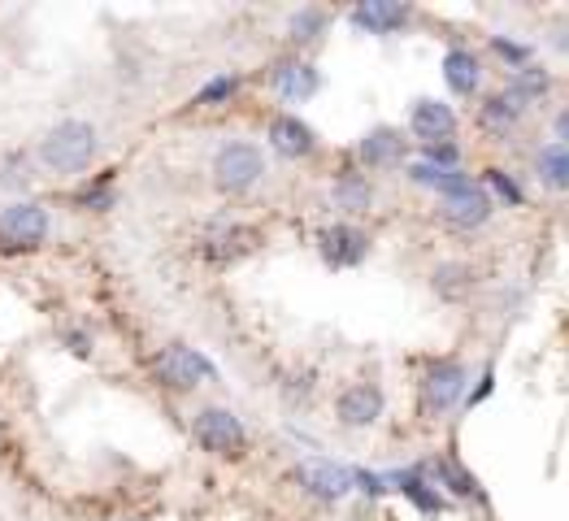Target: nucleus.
Listing matches in <instances>:
<instances>
[{
	"label": "nucleus",
	"mask_w": 569,
	"mask_h": 521,
	"mask_svg": "<svg viewBox=\"0 0 569 521\" xmlns=\"http://www.w3.org/2000/svg\"><path fill=\"white\" fill-rule=\"evenodd\" d=\"M96 161V126L92 122H61L40 140V165H49L52 174H83Z\"/></svg>",
	"instance_id": "1"
},
{
	"label": "nucleus",
	"mask_w": 569,
	"mask_h": 521,
	"mask_svg": "<svg viewBox=\"0 0 569 521\" xmlns=\"http://www.w3.org/2000/svg\"><path fill=\"white\" fill-rule=\"evenodd\" d=\"M265 174V156H261L257 144H226L217 161H213V183L231 196L257 187V178Z\"/></svg>",
	"instance_id": "2"
},
{
	"label": "nucleus",
	"mask_w": 569,
	"mask_h": 521,
	"mask_svg": "<svg viewBox=\"0 0 569 521\" xmlns=\"http://www.w3.org/2000/svg\"><path fill=\"white\" fill-rule=\"evenodd\" d=\"M49 239V208L44 205H13L0 213V248L27 253Z\"/></svg>",
	"instance_id": "3"
},
{
	"label": "nucleus",
	"mask_w": 569,
	"mask_h": 521,
	"mask_svg": "<svg viewBox=\"0 0 569 521\" xmlns=\"http://www.w3.org/2000/svg\"><path fill=\"white\" fill-rule=\"evenodd\" d=\"M156 378H161L165 387H174V391H192V387L217 378V365L209 361V357H201L196 348L174 344V348H165V353L156 357Z\"/></svg>",
	"instance_id": "4"
},
{
	"label": "nucleus",
	"mask_w": 569,
	"mask_h": 521,
	"mask_svg": "<svg viewBox=\"0 0 569 521\" xmlns=\"http://www.w3.org/2000/svg\"><path fill=\"white\" fill-rule=\"evenodd\" d=\"M192 435H196V443H201L205 452H213V457H240L244 443H248L240 417L231 413V409H205V413L196 417Z\"/></svg>",
	"instance_id": "5"
},
{
	"label": "nucleus",
	"mask_w": 569,
	"mask_h": 521,
	"mask_svg": "<svg viewBox=\"0 0 569 521\" xmlns=\"http://www.w3.org/2000/svg\"><path fill=\"white\" fill-rule=\"evenodd\" d=\"M466 365L457 361H444L435 365L430 374H426V382H421V396H426V409L430 413H448L461 396H466Z\"/></svg>",
	"instance_id": "6"
},
{
	"label": "nucleus",
	"mask_w": 569,
	"mask_h": 521,
	"mask_svg": "<svg viewBox=\"0 0 569 521\" xmlns=\"http://www.w3.org/2000/svg\"><path fill=\"white\" fill-rule=\"evenodd\" d=\"M296 478H301V487L309 496H317V500H344L357 487L353 469L335 466V461H305V466L296 469Z\"/></svg>",
	"instance_id": "7"
},
{
	"label": "nucleus",
	"mask_w": 569,
	"mask_h": 521,
	"mask_svg": "<svg viewBox=\"0 0 569 521\" xmlns=\"http://www.w3.org/2000/svg\"><path fill=\"white\" fill-rule=\"evenodd\" d=\"M491 208L496 201L482 192V187H461V192H453V196H439V213H444V222L448 226H461V231H474V226H482L487 217H491Z\"/></svg>",
	"instance_id": "8"
},
{
	"label": "nucleus",
	"mask_w": 569,
	"mask_h": 521,
	"mask_svg": "<svg viewBox=\"0 0 569 521\" xmlns=\"http://www.w3.org/2000/svg\"><path fill=\"white\" fill-rule=\"evenodd\" d=\"M409 131L430 149V144H448L457 135V113L439 101H417L409 113Z\"/></svg>",
	"instance_id": "9"
},
{
	"label": "nucleus",
	"mask_w": 569,
	"mask_h": 521,
	"mask_svg": "<svg viewBox=\"0 0 569 521\" xmlns=\"http://www.w3.org/2000/svg\"><path fill=\"white\" fill-rule=\"evenodd\" d=\"M335 413H339V421H344V426H353V430L374 426V421L383 417V391H378L374 382H357V387H348V391L339 396Z\"/></svg>",
	"instance_id": "10"
},
{
	"label": "nucleus",
	"mask_w": 569,
	"mask_h": 521,
	"mask_svg": "<svg viewBox=\"0 0 569 521\" xmlns=\"http://www.w3.org/2000/svg\"><path fill=\"white\" fill-rule=\"evenodd\" d=\"M365 253H369V239H365L357 226H331V231H322V257L331 260L335 269L357 265V260H365Z\"/></svg>",
	"instance_id": "11"
},
{
	"label": "nucleus",
	"mask_w": 569,
	"mask_h": 521,
	"mask_svg": "<svg viewBox=\"0 0 569 521\" xmlns=\"http://www.w3.org/2000/svg\"><path fill=\"white\" fill-rule=\"evenodd\" d=\"M353 22L369 35H392V31H400L409 22V9L392 4V0H365V4L353 9Z\"/></svg>",
	"instance_id": "12"
},
{
	"label": "nucleus",
	"mask_w": 569,
	"mask_h": 521,
	"mask_svg": "<svg viewBox=\"0 0 569 521\" xmlns=\"http://www.w3.org/2000/svg\"><path fill=\"white\" fill-rule=\"evenodd\" d=\"M270 83H274V92L283 101H309L313 92H317V70H313L309 61H283V65H274Z\"/></svg>",
	"instance_id": "13"
},
{
	"label": "nucleus",
	"mask_w": 569,
	"mask_h": 521,
	"mask_svg": "<svg viewBox=\"0 0 569 521\" xmlns=\"http://www.w3.org/2000/svg\"><path fill=\"white\" fill-rule=\"evenodd\" d=\"M270 144H274V153L278 156H309L313 153V131L301 122V118L283 113V118H274V122H270Z\"/></svg>",
	"instance_id": "14"
},
{
	"label": "nucleus",
	"mask_w": 569,
	"mask_h": 521,
	"mask_svg": "<svg viewBox=\"0 0 569 521\" xmlns=\"http://www.w3.org/2000/svg\"><path fill=\"white\" fill-rule=\"evenodd\" d=\"M444 79H448V88H453L457 96H474L478 83H482V65H478L474 52L453 49L448 57H444Z\"/></svg>",
	"instance_id": "15"
},
{
	"label": "nucleus",
	"mask_w": 569,
	"mask_h": 521,
	"mask_svg": "<svg viewBox=\"0 0 569 521\" xmlns=\"http://www.w3.org/2000/svg\"><path fill=\"white\" fill-rule=\"evenodd\" d=\"M400 153H405V140H400V131H392V126H378V131H369L362 140V161L374 165V170L396 165Z\"/></svg>",
	"instance_id": "16"
},
{
	"label": "nucleus",
	"mask_w": 569,
	"mask_h": 521,
	"mask_svg": "<svg viewBox=\"0 0 569 521\" xmlns=\"http://www.w3.org/2000/svg\"><path fill=\"white\" fill-rule=\"evenodd\" d=\"M548 88H552V79L543 74V70H535V65H521L518 74H514V83H509V101L526 109V101H539V96H548Z\"/></svg>",
	"instance_id": "17"
},
{
	"label": "nucleus",
	"mask_w": 569,
	"mask_h": 521,
	"mask_svg": "<svg viewBox=\"0 0 569 521\" xmlns=\"http://www.w3.org/2000/svg\"><path fill=\"white\" fill-rule=\"evenodd\" d=\"M539 183L552 192H569V149L552 144L539 153Z\"/></svg>",
	"instance_id": "18"
},
{
	"label": "nucleus",
	"mask_w": 569,
	"mask_h": 521,
	"mask_svg": "<svg viewBox=\"0 0 569 521\" xmlns=\"http://www.w3.org/2000/svg\"><path fill=\"white\" fill-rule=\"evenodd\" d=\"M521 109L509 96H491V101L482 104V126L487 131H496V135H509L514 126H518Z\"/></svg>",
	"instance_id": "19"
},
{
	"label": "nucleus",
	"mask_w": 569,
	"mask_h": 521,
	"mask_svg": "<svg viewBox=\"0 0 569 521\" xmlns=\"http://www.w3.org/2000/svg\"><path fill=\"white\" fill-rule=\"evenodd\" d=\"M369 183L365 178H357V174H348V178H339L335 183V201H339V208H369Z\"/></svg>",
	"instance_id": "20"
},
{
	"label": "nucleus",
	"mask_w": 569,
	"mask_h": 521,
	"mask_svg": "<svg viewBox=\"0 0 569 521\" xmlns=\"http://www.w3.org/2000/svg\"><path fill=\"white\" fill-rule=\"evenodd\" d=\"M322 31H326V13H317V9L292 13V40H296V44H313Z\"/></svg>",
	"instance_id": "21"
},
{
	"label": "nucleus",
	"mask_w": 569,
	"mask_h": 521,
	"mask_svg": "<svg viewBox=\"0 0 569 521\" xmlns=\"http://www.w3.org/2000/svg\"><path fill=\"white\" fill-rule=\"evenodd\" d=\"M396 482H400V491H405V496L414 500L417 509H426V513H435V509H439V496H435V491H426L421 473H400Z\"/></svg>",
	"instance_id": "22"
},
{
	"label": "nucleus",
	"mask_w": 569,
	"mask_h": 521,
	"mask_svg": "<svg viewBox=\"0 0 569 521\" xmlns=\"http://www.w3.org/2000/svg\"><path fill=\"white\" fill-rule=\"evenodd\" d=\"M487 183H491V192H496L500 201H509V205H521V201H526L521 187L505 174V170H487Z\"/></svg>",
	"instance_id": "23"
},
{
	"label": "nucleus",
	"mask_w": 569,
	"mask_h": 521,
	"mask_svg": "<svg viewBox=\"0 0 569 521\" xmlns=\"http://www.w3.org/2000/svg\"><path fill=\"white\" fill-rule=\"evenodd\" d=\"M231 92H235V79H213V83H205V88H201L196 104H217V101H226Z\"/></svg>",
	"instance_id": "24"
},
{
	"label": "nucleus",
	"mask_w": 569,
	"mask_h": 521,
	"mask_svg": "<svg viewBox=\"0 0 569 521\" xmlns=\"http://www.w3.org/2000/svg\"><path fill=\"white\" fill-rule=\"evenodd\" d=\"M491 49L500 52L505 61H518V70H521V65H526V57H530V49H521V44H514V40H500V35L491 40Z\"/></svg>",
	"instance_id": "25"
},
{
	"label": "nucleus",
	"mask_w": 569,
	"mask_h": 521,
	"mask_svg": "<svg viewBox=\"0 0 569 521\" xmlns=\"http://www.w3.org/2000/svg\"><path fill=\"white\" fill-rule=\"evenodd\" d=\"M557 135H561V149H569V109L557 118Z\"/></svg>",
	"instance_id": "26"
}]
</instances>
